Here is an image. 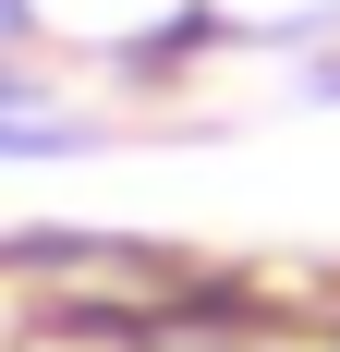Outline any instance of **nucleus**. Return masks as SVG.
<instances>
[{"instance_id":"nucleus-1","label":"nucleus","mask_w":340,"mask_h":352,"mask_svg":"<svg viewBox=\"0 0 340 352\" xmlns=\"http://www.w3.org/2000/svg\"><path fill=\"white\" fill-rule=\"evenodd\" d=\"M0 36H25V0H0Z\"/></svg>"},{"instance_id":"nucleus-2","label":"nucleus","mask_w":340,"mask_h":352,"mask_svg":"<svg viewBox=\"0 0 340 352\" xmlns=\"http://www.w3.org/2000/svg\"><path fill=\"white\" fill-rule=\"evenodd\" d=\"M328 98H340V73H328Z\"/></svg>"}]
</instances>
